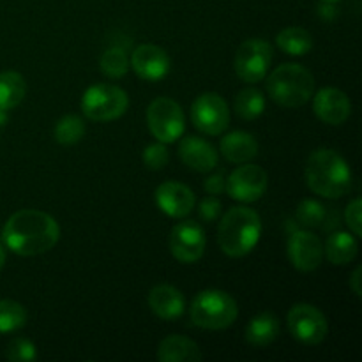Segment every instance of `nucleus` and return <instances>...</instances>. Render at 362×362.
<instances>
[{
	"instance_id": "nucleus-7",
	"label": "nucleus",
	"mask_w": 362,
	"mask_h": 362,
	"mask_svg": "<svg viewBox=\"0 0 362 362\" xmlns=\"http://www.w3.org/2000/svg\"><path fill=\"white\" fill-rule=\"evenodd\" d=\"M147 126L158 141L175 144L186 129L182 106L170 98L154 99L147 108Z\"/></svg>"
},
{
	"instance_id": "nucleus-19",
	"label": "nucleus",
	"mask_w": 362,
	"mask_h": 362,
	"mask_svg": "<svg viewBox=\"0 0 362 362\" xmlns=\"http://www.w3.org/2000/svg\"><path fill=\"white\" fill-rule=\"evenodd\" d=\"M219 151L226 161L243 165V163H250L251 159L257 158L258 141L253 134L246 133V131H232L221 138Z\"/></svg>"
},
{
	"instance_id": "nucleus-31",
	"label": "nucleus",
	"mask_w": 362,
	"mask_h": 362,
	"mask_svg": "<svg viewBox=\"0 0 362 362\" xmlns=\"http://www.w3.org/2000/svg\"><path fill=\"white\" fill-rule=\"evenodd\" d=\"M170 161V152L165 144L158 141V144H151L145 147L144 151V163L148 170H163Z\"/></svg>"
},
{
	"instance_id": "nucleus-37",
	"label": "nucleus",
	"mask_w": 362,
	"mask_h": 362,
	"mask_svg": "<svg viewBox=\"0 0 362 362\" xmlns=\"http://www.w3.org/2000/svg\"><path fill=\"white\" fill-rule=\"evenodd\" d=\"M4 264H6V247L0 243V271L4 269Z\"/></svg>"
},
{
	"instance_id": "nucleus-14",
	"label": "nucleus",
	"mask_w": 362,
	"mask_h": 362,
	"mask_svg": "<svg viewBox=\"0 0 362 362\" xmlns=\"http://www.w3.org/2000/svg\"><path fill=\"white\" fill-rule=\"evenodd\" d=\"M154 198L159 211L173 219H182L189 216L197 204L193 191L186 184L177 182V180H166V182L159 184Z\"/></svg>"
},
{
	"instance_id": "nucleus-22",
	"label": "nucleus",
	"mask_w": 362,
	"mask_h": 362,
	"mask_svg": "<svg viewBox=\"0 0 362 362\" xmlns=\"http://www.w3.org/2000/svg\"><path fill=\"white\" fill-rule=\"evenodd\" d=\"M359 253L357 237L349 232H334L327 237L324 244V255L334 265H346L356 260Z\"/></svg>"
},
{
	"instance_id": "nucleus-18",
	"label": "nucleus",
	"mask_w": 362,
	"mask_h": 362,
	"mask_svg": "<svg viewBox=\"0 0 362 362\" xmlns=\"http://www.w3.org/2000/svg\"><path fill=\"white\" fill-rule=\"evenodd\" d=\"M147 300L156 317L166 322L177 320L186 311V300H184V296L180 293V290L175 288L173 285H166V283L156 285L148 292Z\"/></svg>"
},
{
	"instance_id": "nucleus-21",
	"label": "nucleus",
	"mask_w": 362,
	"mask_h": 362,
	"mask_svg": "<svg viewBox=\"0 0 362 362\" xmlns=\"http://www.w3.org/2000/svg\"><path fill=\"white\" fill-rule=\"evenodd\" d=\"M279 336V320L276 315L264 311V313H258L247 322L246 331H244V338L250 343L251 346H257V349H264L269 346L271 343L276 341V338Z\"/></svg>"
},
{
	"instance_id": "nucleus-12",
	"label": "nucleus",
	"mask_w": 362,
	"mask_h": 362,
	"mask_svg": "<svg viewBox=\"0 0 362 362\" xmlns=\"http://www.w3.org/2000/svg\"><path fill=\"white\" fill-rule=\"evenodd\" d=\"M267 172L258 165H243L233 170L226 179L225 191L232 200L253 204L260 200L267 191Z\"/></svg>"
},
{
	"instance_id": "nucleus-33",
	"label": "nucleus",
	"mask_w": 362,
	"mask_h": 362,
	"mask_svg": "<svg viewBox=\"0 0 362 362\" xmlns=\"http://www.w3.org/2000/svg\"><path fill=\"white\" fill-rule=\"evenodd\" d=\"M221 202L211 194V197L202 200V204L198 205V216H200L202 221L212 223L219 218V214H221Z\"/></svg>"
},
{
	"instance_id": "nucleus-39",
	"label": "nucleus",
	"mask_w": 362,
	"mask_h": 362,
	"mask_svg": "<svg viewBox=\"0 0 362 362\" xmlns=\"http://www.w3.org/2000/svg\"><path fill=\"white\" fill-rule=\"evenodd\" d=\"M322 2H331V4H336V2H339V0H322Z\"/></svg>"
},
{
	"instance_id": "nucleus-29",
	"label": "nucleus",
	"mask_w": 362,
	"mask_h": 362,
	"mask_svg": "<svg viewBox=\"0 0 362 362\" xmlns=\"http://www.w3.org/2000/svg\"><path fill=\"white\" fill-rule=\"evenodd\" d=\"M325 216H327L325 207L317 200L308 198L297 205L296 219L303 228H318L325 221Z\"/></svg>"
},
{
	"instance_id": "nucleus-16",
	"label": "nucleus",
	"mask_w": 362,
	"mask_h": 362,
	"mask_svg": "<svg viewBox=\"0 0 362 362\" xmlns=\"http://www.w3.org/2000/svg\"><path fill=\"white\" fill-rule=\"evenodd\" d=\"M313 112L327 126H341L352 113V103L339 88L324 87L313 94Z\"/></svg>"
},
{
	"instance_id": "nucleus-28",
	"label": "nucleus",
	"mask_w": 362,
	"mask_h": 362,
	"mask_svg": "<svg viewBox=\"0 0 362 362\" xmlns=\"http://www.w3.org/2000/svg\"><path fill=\"white\" fill-rule=\"evenodd\" d=\"M99 67H101L105 76L122 78L124 74L129 71V57H127L126 52H124L122 48H119V46H115V48H108L101 55Z\"/></svg>"
},
{
	"instance_id": "nucleus-17",
	"label": "nucleus",
	"mask_w": 362,
	"mask_h": 362,
	"mask_svg": "<svg viewBox=\"0 0 362 362\" xmlns=\"http://www.w3.org/2000/svg\"><path fill=\"white\" fill-rule=\"evenodd\" d=\"M179 158L187 168L207 173L218 166L219 154L214 145L200 136H184L179 144Z\"/></svg>"
},
{
	"instance_id": "nucleus-6",
	"label": "nucleus",
	"mask_w": 362,
	"mask_h": 362,
	"mask_svg": "<svg viewBox=\"0 0 362 362\" xmlns=\"http://www.w3.org/2000/svg\"><path fill=\"white\" fill-rule=\"evenodd\" d=\"M127 108V92L112 83H95L81 95V112L94 122H112L122 117Z\"/></svg>"
},
{
	"instance_id": "nucleus-25",
	"label": "nucleus",
	"mask_w": 362,
	"mask_h": 362,
	"mask_svg": "<svg viewBox=\"0 0 362 362\" xmlns=\"http://www.w3.org/2000/svg\"><path fill=\"white\" fill-rule=\"evenodd\" d=\"M235 113L244 120H255L265 112V95L258 88H243L233 99Z\"/></svg>"
},
{
	"instance_id": "nucleus-13",
	"label": "nucleus",
	"mask_w": 362,
	"mask_h": 362,
	"mask_svg": "<svg viewBox=\"0 0 362 362\" xmlns=\"http://www.w3.org/2000/svg\"><path fill=\"white\" fill-rule=\"evenodd\" d=\"M286 251L292 265L300 272L315 271L324 260V243L320 237L306 228L297 230L288 237Z\"/></svg>"
},
{
	"instance_id": "nucleus-35",
	"label": "nucleus",
	"mask_w": 362,
	"mask_h": 362,
	"mask_svg": "<svg viewBox=\"0 0 362 362\" xmlns=\"http://www.w3.org/2000/svg\"><path fill=\"white\" fill-rule=\"evenodd\" d=\"M318 13H320V16L324 18V20H334L336 16H338V9L334 7V4L331 2H324L320 7H318Z\"/></svg>"
},
{
	"instance_id": "nucleus-8",
	"label": "nucleus",
	"mask_w": 362,
	"mask_h": 362,
	"mask_svg": "<svg viewBox=\"0 0 362 362\" xmlns=\"http://www.w3.org/2000/svg\"><path fill=\"white\" fill-rule=\"evenodd\" d=\"M274 49L264 39H247L239 46L233 60L237 76L246 83H258L265 80L272 64Z\"/></svg>"
},
{
	"instance_id": "nucleus-30",
	"label": "nucleus",
	"mask_w": 362,
	"mask_h": 362,
	"mask_svg": "<svg viewBox=\"0 0 362 362\" xmlns=\"http://www.w3.org/2000/svg\"><path fill=\"white\" fill-rule=\"evenodd\" d=\"M6 359L13 362H30L37 357L35 345L27 338H14L6 349Z\"/></svg>"
},
{
	"instance_id": "nucleus-20",
	"label": "nucleus",
	"mask_w": 362,
	"mask_h": 362,
	"mask_svg": "<svg viewBox=\"0 0 362 362\" xmlns=\"http://www.w3.org/2000/svg\"><path fill=\"white\" fill-rule=\"evenodd\" d=\"M158 359L161 362H200L202 350L191 338L172 334L161 339L158 346Z\"/></svg>"
},
{
	"instance_id": "nucleus-9",
	"label": "nucleus",
	"mask_w": 362,
	"mask_h": 362,
	"mask_svg": "<svg viewBox=\"0 0 362 362\" xmlns=\"http://www.w3.org/2000/svg\"><path fill=\"white\" fill-rule=\"evenodd\" d=\"M191 120L200 133L218 136L230 126V108L216 92H204L191 105Z\"/></svg>"
},
{
	"instance_id": "nucleus-2",
	"label": "nucleus",
	"mask_w": 362,
	"mask_h": 362,
	"mask_svg": "<svg viewBox=\"0 0 362 362\" xmlns=\"http://www.w3.org/2000/svg\"><path fill=\"white\" fill-rule=\"evenodd\" d=\"M306 184L313 193L334 200L352 189V170L341 154L332 148H318L308 158Z\"/></svg>"
},
{
	"instance_id": "nucleus-1",
	"label": "nucleus",
	"mask_w": 362,
	"mask_h": 362,
	"mask_svg": "<svg viewBox=\"0 0 362 362\" xmlns=\"http://www.w3.org/2000/svg\"><path fill=\"white\" fill-rule=\"evenodd\" d=\"M60 239V226L48 212L23 209L11 216L2 228L4 246L20 257H37L52 251Z\"/></svg>"
},
{
	"instance_id": "nucleus-26",
	"label": "nucleus",
	"mask_w": 362,
	"mask_h": 362,
	"mask_svg": "<svg viewBox=\"0 0 362 362\" xmlns=\"http://www.w3.org/2000/svg\"><path fill=\"white\" fill-rule=\"evenodd\" d=\"M27 324V310L13 299H0V334L20 331Z\"/></svg>"
},
{
	"instance_id": "nucleus-3",
	"label": "nucleus",
	"mask_w": 362,
	"mask_h": 362,
	"mask_svg": "<svg viewBox=\"0 0 362 362\" xmlns=\"http://www.w3.org/2000/svg\"><path fill=\"white\" fill-rule=\"evenodd\" d=\"M262 235V219L250 207H232L223 214L218 228V243L223 253L243 258L257 247Z\"/></svg>"
},
{
	"instance_id": "nucleus-32",
	"label": "nucleus",
	"mask_w": 362,
	"mask_h": 362,
	"mask_svg": "<svg viewBox=\"0 0 362 362\" xmlns=\"http://www.w3.org/2000/svg\"><path fill=\"white\" fill-rule=\"evenodd\" d=\"M345 223L349 225L350 232L356 237L362 235V200L356 198L346 205L345 211Z\"/></svg>"
},
{
	"instance_id": "nucleus-10",
	"label": "nucleus",
	"mask_w": 362,
	"mask_h": 362,
	"mask_svg": "<svg viewBox=\"0 0 362 362\" xmlns=\"http://www.w3.org/2000/svg\"><path fill=\"white\" fill-rule=\"evenodd\" d=\"M286 324L293 338L304 345H320L329 334L327 318L313 304H296L286 315Z\"/></svg>"
},
{
	"instance_id": "nucleus-24",
	"label": "nucleus",
	"mask_w": 362,
	"mask_h": 362,
	"mask_svg": "<svg viewBox=\"0 0 362 362\" xmlns=\"http://www.w3.org/2000/svg\"><path fill=\"white\" fill-rule=\"evenodd\" d=\"M276 45L281 52L286 55L303 57L313 49V37L310 32L303 27H288L283 28L278 35H276Z\"/></svg>"
},
{
	"instance_id": "nucleus-4",
	"label": "nucleus",
	"mask_w": 362,
	"mask_h": 362,
	"mask_svg": "<svg viewBox=\"0 0 362 362\" xmlns=\"http://www.w3.org/2000/svg\"><path fill=\"white\" fill-rule=\"evenodd\" d=\"M267 94L276 105L283 108H300L315 94V76L308 67L300 64L286 62L276 67L265 76Z\"/></svg>"
},
{
	"instance_id": "nucleus-34",
	"label": "nucleus",
	"mask_w": 362,
	"mask_h": 362,
	"mask_svg": "<svg viewBox=\"0 0 362 362\" xmlns=\"http://www.w3.org/2000/svg\"><path fill=\"white\" fill-rule=\"evenodd\" d=\"M225 186H226V177L223 172L212 173V175H209L204 182L205 191H207L209 194H212V197H218V194L225 193Z\"/></svg>"
},
{
	"instance_id": "nucleus-23",
	"label": "nucleus",
	"mask_w": 362,
	"mask_h": 362,
	"mask_svg": "<svg viewBox=\"0 0 362 362\" xmlns=\"http://www.w3.org/2000/svg\"><path fill=\"white\" fill-rule=\"evenodd\" d=\"M27 94V81L16 71L0 73V108L11 112L16 108Z\"/></svg>"
},
{
	"instance_id": "nucleus-11",
	"label": "nucleus",
	"mask_w": 362,
	"mask_h": 362,
	"mask_svg": "<svg viewBox=\"0 0 362 362\" xmlns=\"http://www.w3.org/2000/svg\"><path fill=\"white\" fill-rule=\"evenodd\" d=\"M170 251L173 258L182 264H194L202 260L207 247V239L202 225L193 219H184L179 221L170 232L168 239Z\"/></svg>"
},
{
	"instance_id": "nucleus-27",
	"label": "nucleus",
	"mask_w": 362,
	"mask_h": 362,
	"mask_svg": "<svg viewBox=\"0 0 362 362\" xmlns=\"http://www.w3.org/2000/svg\"><path fill=\"white\" fill-rule=\"evenodd\" d=\"M83 119L78 115H64L57 120L55 127H53V136L60 145H74L85 136Z\"/></svg>"
},
{
	"instance_id": "nucleus-15",
	"label": "nucleus",
	"mask_w": 362,
	"mask_h": 362,
	"mask_svg": "<svg viewBox=\"0 0 362 362\" xmlns=\"http://www.w3.org/2000/svg\"><path fill=\"white\" fill-rule=\"evenodd\" d=\"M170 57L161 46L140 45L129 57V67L145 81H159L170 73Z\"/></svg>"
},
{
	"instance_id": "nucleus-5",
	"label": "nucleus",
	"mask_w": 362,
	"mask_h": 362,
	"mask_svg": "<svg viewBox=\"0 0 362 362\" xmlns=\"http://www.w3.org/2000/svg\"><path fill=\"white\" fill-rule=\"evenodd\" d=\"M191 322L207 331L230 327L239 317V306L230 293L223 290H202L194 296L189 308Z\"/></svg>"
},
{
	"instance_id": "nucleus-36",
	"label": "nucleus",
	"mask_w": 362,
	"mask_h": 362,
	"mask_svg": "<svg viewBox=\"0 0 362 362\" xmlns=\"http://www.w3.org/2000/svg\"><path fill=\"white\" fill-rule=\"evenodd\" d=\"M350 288L356 293L357 297L362 296V286H361V267L354 269L352 276H350Z\"/></svg>"
},
{
	"instance_id": "nucleus-38",
	"label": "nucleus",
	"mask_w": 362,
	"mask_h": 362,
	"mask_svg": "<svg viewBox=\"0 0 362 362\" xmlns=\"http://www.w3.org/2000/svg\"><path fill=\"white\" fill-rule=\"evenodd\" d=\"M6 122H7V110L0 108V127L6 126Z\"/></svg>"
}]
</instances>
